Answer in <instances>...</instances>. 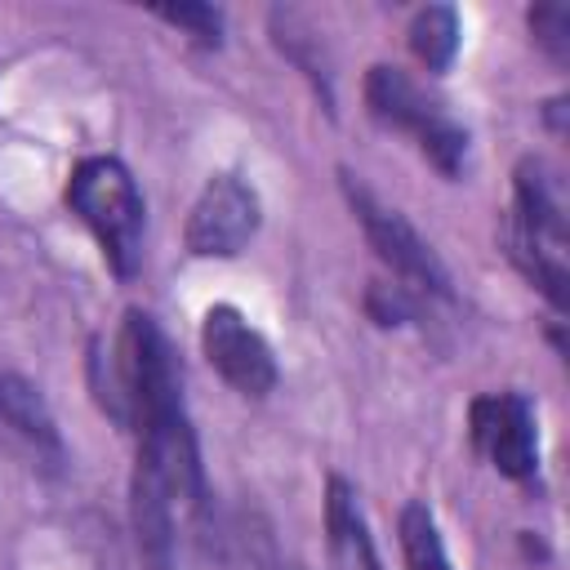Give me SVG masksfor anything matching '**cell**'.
<instances>
[{"instance_id":"cell-1","label":"cell","mask_w":570,"mask_h":570,"mask_svg":"<svg viewBox=\"0 0 570 570\" xmlns=\"http://www.w3.org/2000/svg\"><path fill=\"white\" fill-rule=\"evenodd\" d=\"M503 245L517 272L552 307H566V200L557 169L539 156H525L512 174V209L503 223Z\"/></svg>"},{"instance_id":"cell-2","label":"cell","mask_w":570,"mask_h":570,"mask_svg":"<svg viewBox=\"0 0 570 570\" xmlns=\"http://www.w3.org/2000/svg\"><path fill=\"white\" fill-rule=\"evenodd\" d=\"M67 209L94 232L107 267L120 281H129L142 263V227H147L142 191L134 174L111 156L80 160L67 178Z\"/></svg>"},{"instance_id":"cell-3","label":"cell","mask_w":570,"mask_h":570,"mask_svg":"<svg viewBox=\"0 0 570 570\" xmlns=\"http://www.w3.org/2000/svg\"><path fill=\"white\" fill-rule=\"evenodd\" d=\"M365 107L383 129L410 134L414 147L445 174L454 178L468 160V129L445 111L441 98H432L419 80H410L401 67L374 62L365 71Z\"/></svg>"},{"instance_id":"cell-4","label":"cell","mask_w":570,"mask_h":570,"mask_svg":"<svg viewBox=\"0 0 570 570\" xmlns=\"http://www.w3.org/2000/svg\"><path fill=\"white\" fill-rule=\"evenodd\" d=\"M338 178H343V196H347V205H352V214H356V223H361L370 249H374V254L383 258V267L401 281V289L423 294V298H454L445 263H441L436 249L414 232V223H410L401 209L383 205L356 174L343 169Z\"/></svg>"},{"instance_id":"cell-5","label":"cell","mask_w":570,"mask_h":570,"mask_svg":"<svg viewBox=\"0 0 570 570\" xmlns=\"http://www.w3.org/2000/svg\"><path fill=\"white\" fill-rule=\"evenodd\" d=\"M472 450L508 481H534L539 472V428L521 392H485L468 405Z\"/></svg>"},{"instance_id":"cell-6","label":"cell","mask_w":570,"mask_h":570,"mask_svg":"<svg viewBox=\"0 0 570 570\" xmlns=\"http://www.w3.org/2000/svg\"><path fill=\"white\" fill-rule=\"evenodd\" d=\"M258 218H263L258 191L240 174H214L200 187L183 236H187V249L196 258H232L254 240Z\"/></svg>"},{"instance_id":"cell-7","label":"cell","mask_w":570,"mask_h":570,"mask_svg":"<svg viewBox=\"0 0 570 570\" xmlns=\"http://www.w3.org/2000/svg\"><path fill=\"white\" fill-rule=\"evenodd\" d=\"M200 352L218 370L223 383H232L240 396H267L281 379L272 343L245 321L240 307L214 303L200 321Z\"/></svg>"},{"instance_id":"cell-8","label":"cell","mask_w":570,"mask_h":570,"mask_svg":"<svg viewBox=\"0 0 570 570\" xmlns=\"http://www.w3.org/2000/svg\"><path fill=\"white\" fill-rule=\"evenodd\" d=\"M0 441L40 476L67 472V445L40 387L13 370H0Z\"/></svg>"},{"instance_id":"cell-9","label":"cell","mask_w":570,"mask_h":570,"mask_svg":"<svg viewBox=\"0 0 570 570\" xmlns=\"http://www.w3.org/2000/svg\"><path fill=\"white\" fill-rule=\"evenodd\" d=\"M325 543H330V561L334 570H383L370 525L361 517L356 490L343 476L325 481Z\"/></svg>"},{"instance_id":"cell-10","label":"cell","mask_w":570,"mask_h":570,"mask_svg":"<svg viewBox=\"0 0 570 570\" xmlns=\"http://www.w3.org/2000/svg\"><path fill=\"white\" fill-rule=\"evenodd\" d=\"M410 49L428 71H445L459 53V13L450 4H428L410 22Z\"/></svg>"},{"instance_id":"cell-11","label":"cell","mask_w":570,"mask_h":570,"mask_svg":"<svg viewBox=\"0 0 570 570\" xmlns=\"http://www.w3.org/2000/svg\"><path fill=\"white\" fill-rule=\"evenodd\" d=\"M396 534H401L405 570H450V557H445V543H441V530H436V517L428 503L410 499L401 508Z\"/></svg>"},{"instance_id":"cell-12","label":"cell","mask_w":570,"mask_h":570,"mask_svg":"<svg viewBox=\"0 0 570 570\" xmlns=\"http://www.w3.org/2000/svg\"><path fill=\"white\" fill-rule=\"evenodd\" d=\"M156 18L169 22V27H178L183 36H191L205 49H218L223 45V9H214V4H160Z\"/></svg>"},{"instance_id":"cell-13","label":"cell","mask_w":570,"mask_h":570,"mask_svg":"<svg viewBox=\"0 0 570 570\" xmlns=\"http://www.w3.org/2000/svg\"><path fill=\"white\" fill-rule=\"evenodd\" d=\"M525 22H530L534 45H539L552 62H566V58H570V9H566V4H534V9L525 13Z\"/></svg>"},{"instance_id":"cell-14","label":"cell","mask_w":570,"mask_h":570,"mask_svg":"<svg viewBox=\"0 0 570 570\" xmlns=\"http://www.w3.org/2000/svg\"><path fill=\"white\" fill-rule=\"evenodd\" d=\"M285 570H298V566H285Z\"/></svg>"}]
</instances>
